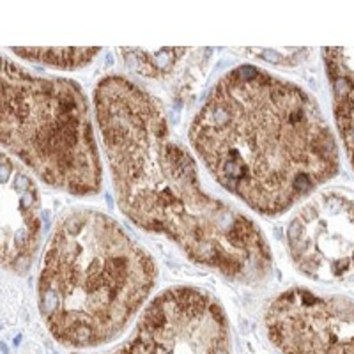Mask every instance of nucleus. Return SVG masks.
<instances>
[{
  "label": "nucleus",
  "instance_id": "obj_1",
  "mask_svg": "<svg viewBox=\"0 0 354 354\" xmlns=\"http://www.w3.org/2000/svg\"><path fill=\"white\" fill-rule=\"evenodd\" d=\"M94 109L124 216L230 282L268 280L273 254L264 232L202 186L194 158L147 88L122 75H106L94 88Z\"/></svg>",
  "mask_w": 354,
  "mask_h": 354
},
{
  "label": "nucleus",
  "instance_id": "obj_2",
  "mask_svg": "<svg viewBox=\"0 0 354 354\" xmlns=\"http://www.w3.org/2000/svg\"><path fill=\"white\" fill-rule=\"evenodd\" d=\"M188 137L214 181L268 218L282 216L340 170L315 97L255 66L230 69L214 84Z\"/></svg>",
  "mask_w": 354,
  "mask_h": 354
},
{
  "label": "nucleus",
  "instance_id": "obj_3",
  "mask_svg": "<svg viewBox=\"0 0 354 354\" xmlns=\"http://www.w3.org/2000/svg\"><path fill=\"white\" fill-rule=\"evenodd\" d=\"M158 282L153 255L93 207H73L53 227L37 278V301L57 342L88 349L112 342Z\"/></svg>",
  "mask_w": 354,
  "mask_h": 354
},
{
  "label": "nucleus",
  "instance_id": "obj_4",
  "mask_svg": "<svg viewBox=\"0 0 354 354\" xmlns=\"http://www.w3.org/2000/svg\"><path fill=\"white\" fill-rule=\"evenodd\" d=\"M2 145L50 188L77 197L101 192L100 149L77 82L34 75L4 57Z\"/></svg>",
  "mask_w": 354,
  "mask_h": 354
},
{
  "label": "nucleus",
  "instance_id": "obj_5",
  "mask_svg": "<svg viewBox=\"0 0 354 354\" xmlns=\"http://www.w3.org/2000/svg\"><path fill=\"white\" fill-rule=\"evenodd\" d=\"M109 354H232L223 306L198 287H172L149 303L124 344Z\"/></svg>",
  "mask_w": 354,
  "mask_h": 354
},
{
  "label": "nucleus",
  "instance_id": "obj_6",
  "mask_svg": "<svg viewBox=\"0 0 354 354\" xmlns=\"http://www.w3.org/2000/svg\"><path fill=\"white\" fill-rule=\"evenodd\" d=\"M294 268L321 283L347 282L354 277V195L326 189L310 197L286 230Z\"/></svg>",
  "mask_w": 354,
  "mask_h": 354
},
{
  "label": "nucleus",
  "instance_id": "obj_7",
  "mask_svg": "<svg viewBox=\"0 0 354 354\" xmlns=\"http://www.w3.org/2000/svg\"><path fill=\"white\" fill-rule=\"evenodd\" d=\"M266 333L282 354H354V301L292 287L268 305Z\"/></svg>",
  "mask_w": 354,
  "mask_h": 354
},
{
  "label": "nucleus",
  "instance_id": "obj_8",
  "mask_svg": "<svg viewBox=\"0 0 354 354\" xmlns=\"http://www.w3.org/2000/svg\"><path fill=\"white\" fill-rule=\"evenodd\" d=\"M43 213L36 183L9 154L2 156V264L12 273L30 268L39 248Z\"/></svg>",
  "mask_w": 354,
  "mask_h": 354
},
{
  "label": "nucleus",
  "instance_id": "obj_9",
  "mask_svg": "<svg viewBox=\"0 0 354 354\" xmlns=\"http://www.w3.org/2000/svg\"><path fill=\"white\" fill-rule=\"evenodd\" d=\"M322 55L331 85L335 122L354 170V48H326Z\"/></svg>",
  "mask_w": 354,
  "mask_h": 354
},
{
  "label": "nucleus",
  "instance_id": "obj_10",
  "mask_svg": "<svg viewBox=\"0 0 354 354\" xmlns=\"http://www.w3.org/2000/svg\"><path fill=\"white\" fill-rule=\"evenodd\" d=\"M15 55L57 69L85 68L96 59L100 48H11Z\"/></svg>",
  "mask_w": 354,
  "mask_h": 354
},
{
  "label": "nucleus",
  "instance_id": "obj_11",
  "mask_svg": "<svg viewBox=\"0 0 354 354\" xmlns=\"http://www.w3.org/2000/svg\"><path fill=\"white\" fill-rule=\"evenodd\" d=\"M124 55V62L137 71L138 75L151 78H160L169 75L181 57L188 53L183 48H165V50H121Z\"/></svg>",
  "mask_w": 354,
  "mask_h": 354
}]
</instances>
